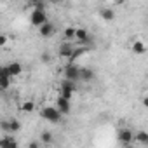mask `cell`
Here are the masks:
<instances>
[{
    "label": "cell",
    "instance_id": "cell-1",
    "mask_svg": "<svg viewBox=\"0 0 148 148\" xmlns=\"http://www.w3.org/2000/svg\"><path fill=\"white\" fill-rule=\"evenodd\" d=\"M30 23H32L33 26H37V28H40V26H44V25L47 23V14H45L44 4H37V5H35L33 12L30 14Z\"/></svg>",
    "mask_w": 148,
    "mask_h": 148
},
{
    "label": "cell",
    "instance_id": "cell-2",
    "mask_svg": "<svg viewBox=\"0 0 148 148\" xmlns=\"http://www.w3.org/2000/svg\"><path fill=\"white\" fill-rule=\"evenodd\" d=\"M40 117H42L44 120L51 122V124H59L61 119H63V115L59 113V110H58L56 106H44V108L40 110Z\"/></svg>",
    "mask_w": 148,
    "mask_h": 148
},
{
    "label": "cell",
    "instance_id": "cell-3",
    "mask_svg": "<svg viewBox=\"0 0 148 148\" xmlns=\"http://www.w3.org/2000/svg\"><path fill=\"white\" fill-rule=\"evenodd\" d=\"M64 80L70 82H79L80 80V66H77L75 63H68L64 66Z\"/></svg>",
    "mask_w": 148,
    "mask_h": 148
},
{
    "label": "cell",
    "instance_id": "cell-4",
    "mask_svg": "<svg viewBox=\"0 0 148 148\" xmlns=\"http://www.w3.org/2000/svg\"><path fill=\"white\" fill-rule=\"evenodd\" d=\"M117 139H119L120 145H124V146H131V145L136 141V134H134L131 129L122 127V129H119V132H117Z\"/></svg>",
    "mask_w": 148,
    "mask_h": 148
},
{
    "label": "cell",
    "instance_id": "cell-5",
    "mask_svg": "<svg viewBox=\"0 0 148 148\" xmlns=\"http://www.w3.org/2000/svg\"><path fill=\"white\" fill-rule=\"evenodd\" d=\"M75 87L77 84L75 82H70V80H63L61 86H59V98H64V99H71L73 92H75Z\"/></svg>",
    "mask_w": 148,
    "mask_h": 148
},
{
    "label": "cell",
    "instance_id": "cell-6",
    "mask_svg": "<svg viewBox=\"0 0 148 148\" xmlns=\"http://www.w3.org/2000/svg\"><path fill=\"white\" fill-rule=\"evenodd\" d=\"M75 42L80 45V47H86L89 44H92V37L89 35V32L86 28H77V37H75Z\"/></svg>",
    "mask_w": 148,
    "mask_h": 148
},
{
    "label": "cell",
    "instance_id": "cell-7",
    "mask_svg": "<svg viewBox=\"0 0 148 148\" xmlns=\"http://www.w3.org/2000/svg\"><path fill=\"white\" fill-rule=\"evenodd\" d=\"M73 52H75V45H73L71 42H63V44L59 45V49H58V54H59L61 58L68 59V61L71 59Z\"/></svg>",
    "mask_w": 148,
    "mask_h": 148
},
{
    "label": "cell",
    "instance_id": "cell-8",
    "mask_svg": "<svg viewBox=\"0 0 148 148\" xmlns=\"http://www.w3.org/2000/svg\"><path fill=\"white\" fill-rule=\"evenodd\" d=\"M54 106L59 110V113H61V115H68V113H70V110H71L70 101H68V99H64V98H58Z\"/></svg>",
    "mask_w": 148,
    "mask_h": 148
},
{
    "label": "cell",
    "instance_id": "cell-9",
    "mask_svg": "<svg viewBox=\"0 0 148 148\" xmlns=\"http://www.w3.org/2000/svg\"><path fill=\"white\" fill-rule=\"evenodd\" d=\"M11 75H9V71H7V66H2L0 68V87L2 89H7L11 86Z\"/></svg>",
    "mask_w": 148,
    "mask_h": 148
},
{
    "label": "cell",
    "instance_id": "cell-10",
    "mask_svg": "<svg viewBox=\"0 0 148 148\" xmlns=\"http://www.w3.org/2000/svg\"><path fill=\"white\" fill-rule=\"evenodd\" d=\"M7 71H9V75L14 79V77L21 75V71H23V64H21L19 61H12V63H9V64H7Z\"/></svg>",
    "mask_w": 148,
    "mask_h": 148
},
{
    "label": "cell",
    "instance_id": "cell-11",
    "mask_svg": "<svg viewBox=\"0 0 148 148\" xmlns=\"http://www.w3.org/2000/svg\"><path fill=\"white\" fill-rule=\"evenodd\" d=\"M94 77H96V73L92 68H89V66L80 68V80L82 82H91V80H94Z\"/></svg>",
    "mask_w": 148,
    "mask_h": 148
},
{
    "label": "cell",
    "instance_id": "cell-12",
    "mask_svg": "<svg viewBox=\"0 0 148 148\" xmlns=\"http://www.w3.org/2000/svg\"><path fill=\"white\" fill-rule=\"evenodd\" d=\"M54 32H56V26H54L51 21H47L44 26H40V28H38V33H40V37H44V38H47V37L54 35Z\"/></svg>",
    "mask_w": 148,
    "mask_h": 148
},
{
    "label": "cell",
    "instance_id": "cell-13",
    "mask_svg": "<svg viewBox=\"0 0 148 148\" xmlns=\"http://www.w3.org/2000/svg\"><path fill=\"white\" fill-rule=\"evenodd\" d=\"M0 148H19V145L14 139V136H4L0 139Z\"/></svg>",
    "mask_w": 148,
    "mask_h": 148
},
{
    "label": "cell",
    "instance_id": "cell-14",
    "mask_svg": "<svg viewBox=\"0 0 148 148\" xmlns=\"http://www.w3.org/2000/svg\"><path fill=\"white\" fill-rule=\"evenodd\" d=\"M131 51H132L136 56H143V54L146 52V45H145V42H141V40H134L132 45H131Z\"/></svg>",
    "mask_w": 148,
    "mask_h": 148
},
{
    "label": "cell",
    "instance_id": "cell-15",
    "mask_svg": "<svg viewBox=\"0 0 148 148\" xmlns=\"http://www.w3.org/2000/svg\"><path fill=\"white\" fill-rule=\"evenodd\" d=\"M99 16H101L105 21H113V19H115V12H113V9H110V7L99 9Z\"/></svg>",
    "mask_w": 148,
    "mask_h": 148
},
{
    "label": "cell",
    "instance_id": "cell-16",
    "mask_svg": "<svg viewBox=\"0 0 148 148\" xmlns=\"http://www.w3.org/2000/svg\"><path fill=\"white\" fill-rule=\"evenodd\" d=\"M77 37V28L75 26H68L64 30V42H75Z\"/></svg>",
    "mask_w": 148,
    "mask_h": 148
},
{
    "label": "cell",
    "instance_id": "cell-17",
    "mask_svg": "<svg viewBox=\"0 0 148 148\" xmlns=\"http://www.w3.org/2000/svg\"><path fill=\"white\" fill-rule=\"evenodd\" d=\"M136 141L143 146H148V132L146 131H138L136 132Z\"/></svg>",
    "mask_w": 148,
    "mask_h": 148
},
{
    "label": "cell",
    "instance_id": "cell-18",
    "mask_svg": "<svg viewBox=\"0 0 148 148\" xmlns=\"http://www.w3.org/2000/svg\"><path fill=\"white\" fill-rule=\"evenodd\" d=\"M52 139H54V136H52L51 131H42V132H40V143H44V145H51Z\"/></svg>",
    "mask_w": 148,
    "mask_h": 148
},
{
    "label": "cell",
    "instance_id": "cell-19",
    "mask_svg": "<svg viewBox=\"0 0 148 148\" xmlns=\"http://www.w3.org/2000/svg\"><path fill=\"white\" fill-rule=\"evenodd\" d=\"M21 129V122L18 119H11L9 120V132H18Z\"/></svg>",
    "mask_w": 148,
    "mask_h": 148
},
{
    "label": "cell",
    "instance_id": "cell-20",
    "mask_svg": "<svg viewBox=\"0 0 148 148\" xmlns=\"http://www.w3.org/2000/svg\"><path fill=\"white\" fill-rule=\"evenodd\" d=\"M87 52V47H77L75 49V52H73V56H71V59L68 61V63H73V61H75L77 58H80V56H84Z\"/></svg>",
    "mask_w": 148,
    "mask_h": 148
},
{
    "label": "cell",
    "instance_id": "cell-21",
    "mask_svg": "<svg viewBox=\"0 0 148 148\" xmlns=\"http://www.w3.org/2000/svg\"><path fill=\"white\" fill-rule=\"evenodd\" d=\"M21 110H23L25 113H32V112L35 110V103H33V101H25L23 106H21Z\"/></svg>",
    "mask_w": 148,
    "mask_h": 148
},
{
    "label": "cell",
    "instance_id": "cell-22",
    "mask_svg": "<svg viewBox=\"0 0 148 148\" xmlns=\"http://www.w3.org/2000/svg\"><path fill=\"white\" fill-rule=\"evenodd\" d=\"M40 59H42L44 63H49V61H51V54H49V52H42V56H40Z\"/></svg>",
    "mask_w": 148,
    "mask_h": 148
},
{
    "label": "cell",
    "instance_id": "cell-23",
    "mask_svg": "<svg viewBox=\"0 0 148 148\" xmlns=\"http://www.w3.org/2000/svg\"><path fill=\"white\" fill-rule=\"evenodd\" d=\"M0 127H2V131H9V120H2V122H0Z\"/></svg>",
    "mask_w": 148,
    "mask_h": 148
},
{
    "label": "cell",
    "instance_id": "cell-24",
    "mask_svg": "<svg viewBox=\"0 0 148 148\" xmlns=\"http://www.w3.org/2000/svg\"><path fill=\"white\" fill-rule=\"evenodd\" d=\"M5 44H7V35L2 33V35H0V45H5Z\"/></svg>",
    "mask_w": 148,
    "mask_h": 148
},
{
    "label": "cell",
    "instance_id": "cell-25",
    "mask_svg": "<svg viewBox=\"0 0 148 148\" xmlns=\"http://www.w3.org/2000/svg\"><path fill=\"white\" fill-rule=\"evenodd\" d=\"M28 148H40V143H38V141H32V143L28 145Z\"/></svg>",
    "mask_w": 148,
    "mask_h": 148
},
{
    "label": "cell",
    "instance_id": "cell-26",
    "mask_svg": "<svg viewBox=\"0 0 148 148\" xmlns=\"http://www.w3.org/2000/svg\"><path fill=\"white\" fill-rule=\"evenodd\" d=\"M141 103H143V106H145V108H148V96H145V98L141 99Z\"/></svg>",
    "mask_w": 148,
    "mask_h": 148
}]
</instances>
